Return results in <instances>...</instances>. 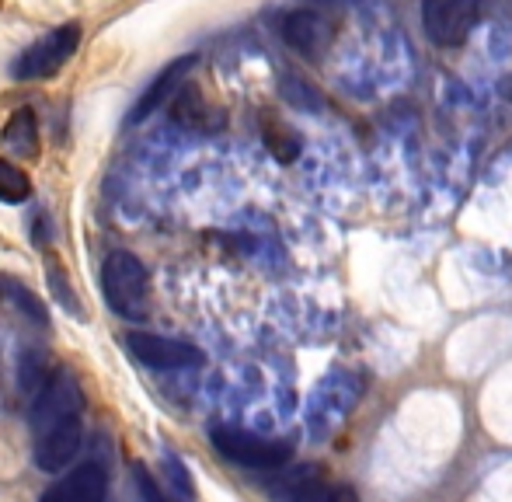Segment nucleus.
<instances>
[{"instance_id": "17", "label": "nucleus", "mask_w": 512, "mask_h": 502, "mask_svg": "<svg viewBox=\"0 0 512 502\" xmlns=\"http://www.w3.org/2000/svg\"><path fill=\"white\" fill-rule=\"evenodd\" d=\"M46 272H49V283H53V290H56V297L63 300V307H67L70 314H77V318H84V311H81V300L77 297H70V290H67V276H63V269L56 262H49L46 258Z\"/></svg>"}, {"instance_id": "1", "label": "nucleus", "mask_w": 512, "mask_h": 502, "mask_svg": "<svg viewBox=\"0 0 512 502\" xmlns=\"http://www.w3.org/2000/svg\"><path fill=\"white\" fill-rule=\"evenodd\" d=\"M84 391L70 370H56L39 387V398L32 405V457L42 471L70 468L81 454L84 440Z\"/></svg>"}, {"instance_id": "12", "label": "nucleus", "mask_w": 512, "mask_h": 502, "mask_svg": "<svg viewBox=\"0 0 512 502\" xmlns=\"http://www.w3.org/2000/svg\"><path fill=\"white\" fill-rule=\"evenodd\" d=\"M0 293H4V300H7V304H14V311H21L28 321H35V325H42V328L49 325V314H46V307H42V300L35 297L32 290H25V286H21V283H14V279L0 276Z\"/></svg>"}, {"instance_id": "15", "label": "nucleus", "mask_w": 512, "mask_h": 502, "mask_svg": "<svg viewBox=\"0 0 512 502\" xmlns=\"http://www.w3.org/2000/svg\"><path fill=\"white\" fill-rule=\"evenodd\" d=\"M133 478H136V489H140V499L143 502H182V499L168 496V492H164L161 485H157V478L147 471V464L136 461L133 464Z\"/></svg>"}, {"instance_id": "3", "label": "nucleus", "mask_w": 512, "mask_h": 502, "mask_svg": "<svg viewBox=\"0 0 512 502\" xmlns=\"http://www.w3.org/2000/svg\"><path fill=\"white\" fill-rule=\"evenodd\" d=\"M81 39H84L81 21H63V25L49 28L46 35H39L32 46L21 49L7 74L14 81H46V77L60 74L67 67L70 56L81 49Z\"/></svg>"}, {"instance_id": "16", "label": "nucleus", "mask_w": 512, "mask_h": 502, "mask_svg": "<svg viewBox=\"0 0 512 502\" xmlns=\"http://www.w3.org/2000/svg\"><path fill=\"white\" fill-rule=\"evenodd\" d=\"M265 143H269V150L279 157V161H293L297 157V140H293V133L290 129H283V126H269L265 129Z\"/></svg>"}, {"instance_id": "2", "label": "nucleus", "mask_w": 512, "mask_h": 502, "mask_svg": "<svg viewBox=\"0 0 512 502\" xmlns=\"http://www.w3.org/2000/svg\"><path fill=\"white\" fill-rule=\"evenodd\" d=\"M102 293L105 304L119 318L143 321L150 314V272L133 251H112L102 265Z\"/></svg>"}, {"instance_id": "8", "label": "nucleus", "mask_w": 512, "mask_h": 502, "mask_svg": "<svg viewBox=\"0 0 512 502\" xmlns=\"http://www.w3.org/2000/svg\"><path fill=\"white\" fill-rule=\"evenodd\" d=\"M199 63V53H182L175 56V60L168 63V67L161 70V74L154 77V81L143 88V95L133 102V109H129L126 123L129 126H140L143 119H150L154 112H161V105L168 102L171 95H178V88H182L185 81H189L192 67Z\"/></svg>"}, {"instance_id": "5", "label": "nucleus", "mask_w": 512, "mask_h": 502, "mask_svg": "<svg viewBox=\"0 0 512 502\" xmlns=\"http://www.w3.org/2000/svg\"><path fill=\"white\" fill-rule=\"evenodd\" d=\"M209 440H213V447L220 450L227 461L241 464V468H255V471H276L293 457L290 443L269 440V436H258V433H244V429H234V426H216L213 433H209Z\"/></svg>"}, {"instance_id": "10", "label": "nucleus", "mask_w": 512, "mask_h": 502, "mask_svg": "<svg viewBox=\"0 0 512 502\" xmlns=\"http://www.w3.org/2000/svg\"><path fill=\"white\" fill-rule=\"evenodd\" d=\"M171 116H175L178 126L199 129V133H213L216 126H223L220 112H216L213 105L203 98V91H199L196 84H189V81L178 88L175 102H171Z\"/></svg>"}, {"instance_id": "4", "label": "nucleus", "mask_w": 512, "mask_h": 502, "mask_svg": "<svg viewBox=\"0 0 512 502\" xmlns=\"http://www.w3.org/2000/svg\"><path fill=\"white\" fill-rule=\"evenodd\" d=\"M418 18H422V32L432 46L457 49L478 25L481 0H422Z\"/></svg>"}, {"instance_id": "7", "label": "nucleus", "mask_w": 512, "mask_h": 502, "mask_svg": "<svg viewBox=\"0 0 512 502\" xmlns=\"http://www.w3.org/2000/svg\"><path fill=\"white\" fill-rule=\"evenodd\" d=\"M126 353L150 370H185V367H203L206 363V353L199 346L171 339V335H154V332H129Z\"/></svg>"}, {"instance_id": "14", "label": "nucleus", "mask_w": 512, "mask_h": 502, "mask_svg": "<svg viewBox=\"0 0 512 502\" xmlns=\"http://www.w3.org/2000/svg\"><path fill=\"white\" fill-rule=\"evenodd\" d=\"M293 502H356V492H352L349 485L324 482V478H307V482L293 492Z\"/></svg>"}, {"instance_id": "9", "label": "nucleus", "mask_w": 512, "mask_h": 502, "mask_svg": "<svg viewBox=\"0 0 512 502\" xmlns=\"http://www.w3.org/2000/svg\"><path fill=\"white\" fill-rule=\"evenodd\" d=\"M108 475L98 464H77L74 471L53 482L42 492L39 502H105Z\"/></svg>"}, {"instance_id": "6", "label": "nucleus", "mask_w": 512, "mask_h": 502, "mask_svg": "<svg viewBox=\"0 0 512 502\" xmlns=\"http://www.w3.org/2000/svg\"><path fill=\"white\" fill-rule=\"evenodd\" d=\"M276 32L293 53L307 56V60H321L335 42V21L328 18L324 7H293V11L279 14Z\"/></svg>"}, {"instance_id": "11", "label": "nucleus", "mask_w": 512, "mask_h": 502, "mask_svg": "<svg viewBox=\"0 0 512 502\" xmlns=\"http://www.w3.org/2000/svg\"><path fill=\"white\" fill-rule=\"evenodd\" d=\"M0 143L7 154H14L18 161H32L39 154V119L32 109H14L11 119L0 129Z\"/></svg>"}, {"instance_id": "13", "label": "nucleus", "mask_w": 512, "mask_h": 502, "mask_svg": "<svg viewBox=\"0 0 512 502\" xmlns=\"http://www.w3.org/2000/svg\"><path fill=\"white\" fill-rule=\"evenodd\" d=\"M28 199H32V178L25 175V168L0 157V203H28Z\"/></svg>"}]
</instances>
